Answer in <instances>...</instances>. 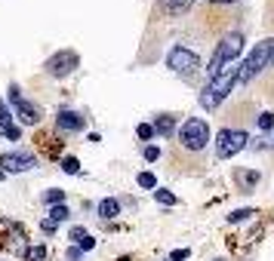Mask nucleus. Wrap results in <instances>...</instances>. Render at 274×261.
<instances>
[{
  "label": "nucleus",
  "mask_w": 274,
  "mask_h": 261,
  "mask_svg": "<svg viewBox=\"0 0 274 261\" xmlns=\"http://www.w3.org/2000/svg\"><path fill=\"white\" fill-rule=\"evenodd\" d=\"M238 80H241V65H238V62L225 65V68H222L216 77H210V83L204 86V92H200V108H207V111L219 108V105L228 98V92L238 86Z\"/></svg>",
  "instance_id": "1"
},
{
  "label": "nucleus",
  "mask_w": 274,
  "mask_h": 261,
  "mask_svg": "<svg viewBox=\"0 0 274 261\" xmlns=\"http://www.w3.org/2000/svg\"><path fill=\"white\" fill-rule=\"evenodd\" d=\"M241 52H244V34H241V31L225 34V37H222V43L216 46V52H213L210 65H207V74H210V77H216V74H219L225 65H231Z\"/></svg>",
  "instance_id": "2"
},
{
  "label": "nucleus",
  "mask_w": 274,
  "mask_h": 261,
  "mask_svg": "<svg viewBox=\"0 0 274 261\" xmlns=\"http://www.w3.org/2000/svg\"><path fill=\"white\" fill-rule=\"evenodd\" d=\"M274 62V40H262L253 46V52L247 55V62L241 65V80L238 83H250L256 74H262L268 65Z\"/></svg>",
  "instance_id": "3"
},
{
  "label": "nucleus",
  "mask_w": 274,
  "mask_h": 261,
  "mask_svg": "<svg viewBox=\"0 0 274 261\" xmlns=\"http://www.w3.org/2000/svg\"><path fill=\"white\" fill-rule=\"evenodd\" d=\"M247 145H250V138H247L244 129H222V132L216 135V157H219V160H228V157L241 154Z\"/></svg>",
  "instance_id": "4"
},
{
  "label": "nucleus",
  "mask_w": 274,
  "mask_h": 261,
  "mask_svg": "<svg viewBox=\"0 0 274 261\" xmlns=\"http://www.w3.org/2000/svg\"><path fill=\"white\" fill-rule=\"evenodd\" d=\"M179 138H182V145H185L188 151H200V148H207V142H210V126H207V120H200V117L185 120Z\"/></svg>",
  "instance_id": "5"
},
{
  "label": "nucleus",
  "mask_w": 274,
  "mask_h": 261,
  "mask_svg": "<svg viewBox=\"0 0 274 261\" xmlns=\"http://www.w3.org/2000/svg\"><path fill=\"white\" fill-rule=\"evenodd\" d=\"M167 65H170L176 74H191V71L200 68V58H197L191 49H185V46H173V49L167 52Z\"/></svg>",
  "instance_id": "6"
},
{
  "label": "nucleus",
  "mask_w": 274,
  "mask_h": 261,
  "mask_svg": "<svg viewBox=\"0 0 274 261\" xmlns=\"http://www.w3.org/2000/svg\"><path fill=\"white\" fill-rule=\"evenodd\" d=\"M77 65H80L77 52L62 49V52H56V55H49V58H46V74H49V77H68Z\"/></svg>",
  "instance_id": "7"
},
{
  "label": "nucleus",
  "mask_w": 274,
  "mask_h": 261,
  "mask_svg": "<svg viewBox=\"0 0 274 261\" xmlns=\"http://www.w3.org/2000/svg\"><path fill=\"white\" fill-rule=\"evenodd\" d=\"M9 102L15 105V114H19V120H22V123H28V126H34V123H40V108H34L31 102H25L15 83L9 86Z\"/></svg>",
  "instance_id": "8"
},
{
  "label": "nucleus",
  "mask_w": 274,
  "mask_h": 261,
  "mask_svg": "<svg viewBox=\"0 0 274 261\" xmlns=\"http://www.w3.org/2000/svg\"><path fill=\"white\" fill-rule=\"evenodd\" d=\"M37 166V157L34 154H22V151H12V154H0V169L3 172H28Z\"/></svg>",
  "instance_id": "9"
},
{
  "label": "nucleus",
  "mask_w": 274,
  "mask_h": 261,
  "mask_svg": "<svg viewBox=\"0 0 274 261\" xmlns=\"http://www.w3.org/2000/svg\"><path fill=\"white\" fill-rule=\"evenodd\" d=\"M56 126L65 129V132H80V129H83V117H80L77 111H62V114L56 117Z\"/></svg>",
  "instance_id": "10"
},
{
  "label": "nucleus",
  "mask_w": 274,
  "mask_h": 261,
  "mask_svg": "<svg viewBox=\"0 0 274 261\" xmlns=\"http://www.w3.org/2000/svg\"><path fill=\"white\" fill-rule=\"evenodd\" d=\"M191 3H194V0H160V9L170 12V15H182V12L191 9Z\"/></svg>",
  "instance_id": "11"
},
{
  "label": "nucleus",
  "mask_w": 274,
  "mask_h": 261,
  "mask_svg": "<svg viewBox=\"0 0 274 261\" xmlns=\"http://www.w3.org/2000/svg\"><path fill=\"white\" fill-rule=\"evenodd\" d=\"M99 215H102V218H108V222H111V218H117V215H120V203H117L114 197L102 200V203H99Z\"/></svg>",
  "instance_id": "12"
},
{
  "label": "nucleus",
  "mask_w": 274,
  "mask_h": 261,
  "mask_svg": "<svg viewBox=\"0 0 274 261\" xmlns=\"http://www.w3.org/2000/svg\"><path fill=\"white\" fill-rule=\"evenodd\" d=\"M173 129H176V120L173 117H167V114L157 117V123H154V132L157 135H173Z\"/></svg>",
  "instance_id": "13"
},
{
  "label": "nucleus",
  "mask_w": 274,
  "mask_h": 261,
  "mask_svg": "<svg viewBox=\"0 0 274 261\" xmlns=\"http://www.w3.org/2000/svg\"><path fill=\"white\" fill-rule=\"evenodd\" d=\"M136 182H139V188H145V191H154V188H157V178H154L151 172H139Z\"/></svg>",
  "instance_id": "14"
},
{
  "label": "nucleus",
  "mask_w": 274,
  "mask_h": 261,
  "mask_svg": "<svg viewBox=\"0 0 274 261\" xmlns=\"http://www.w3.org/2000/svg\"><path fill=\"white\" fill-rule=\"evenodd\" d=\"M154 197H157V203H163V206H176V194H170V191L154 188Z\"/></svg>",
  "instance_id": "15"
},
{
  "label": "nucleus",
  "mask_w": 274,
  "mask_h": 261,
  "mask_svg": "<svg viewBox=\"0 0 274 261\" xmlns=\"http://www.w3.org/2000/svg\"><path fill=\"white\" fill-rule=\"evenodd\" d=\"M136 135H139L142 142H151V138H154V126H151V123H139V129H136Z\"/></svg>",
  "instance_id": "16"
},
{
  "label": "nucleus",
  "mask_w": 274,
  "mask_h": 261,
  "mask_svg": "<svg viewBox=\"0 0 274 261\" xmlns=\"http://www.w3.org/2000/svg\"><path fill=\"white\" fill-rule=\"evenodd\" d=\"M62 169H65L68 175H77V172H80V163H77V157H65V160H62Z\"/></svg>",
  "instance_id": "17"
},
{
  "label": "nucleus",
  "mask_w": 274,
  "mask_h": 261,
  "mask_svg": "<svg viewBox=\"0 0 274 261\" xmlns=\"http://www.w3.org/2000/svg\"><path fill=\"white\" fill-rule=\"evenodd\" d=\"M46 203H52V206H62V203H65V191H59V188L46 191Z\"/></svg>",
  "instance_id": "18"
},
{
  "label": "nucleus",
  "mask_w": 274,
  "mask_h": 261,
  "mask_svg": "<svg viewBox=\"0 0 274 261\" xmlns=\"http://www.w3.org/2000/svg\"><path fill=\"white\" fill-rule=\"evenodd\" d=\"M256 123H259V129H274V114L271 111H262Z\"/></svg>",
  "instance_id": "19"
},
{
  "label": "nucleus",
  "mask_w": 274,
  "mask_h": 261,
  "mask_svg": "<svg viewBox=\"0 0 274 261\" xmlns=\"http://www.w3.org/2000/svg\"><path fill=\"white\" fill-rule=\"evenodd\" d=\"M49 215H52V222L59 225V222H65V218H68V209H65V206H52V209H49Z\"/></svg>",
  "instance_id": "20"
},
{
  "label": "nucleus",
  "mask_w": 274,
  "mask_h": 261,
  "mask_svg": "<svg viewBox=\"0 0 274 261\" xmlns=\"http://www.w3.org/2000/svg\"><path fill=\"white\" fill-rule=\"evenodd\" d=\"M43 258H46V249H43V246L28 249V261H43Z\"/></svg>",
  "instance_id": "21"
},
{
  "label": "nucleus",
  "mask_w": 274,
  "mask_h": 261,
  "mask_svg": "<svg viewBox=\"0 0 274 261\" xmlns=\"http://www.w3.org/2000/svg\"><path fill=\"white\" fill-rule=\"evenodd\" d=\"M250 215H253V209H238V212H231V215H228V222L234 225V222H244V218H250Z\"/></svg>",
  "instance_id": "22"
},
{
  "label": "nucleus",
  "mask_w": 274,
  "mask_h": 261,
  "mask_svg": "<svg viewBox=\"0 0 274 261\" xmlns=\"http://www.w3.org/2000/svg\"><path fill=\"white\" fill-rule=\"evenodd\" d=\"M0 132H3V135H6V138H12V142H15V138H19V135H22V132H19V126H12V123H9V126H3V129H0Z\"/></svg>",
  "instance_id": "23"
},
{
  "label": "nucleus",
  "mask_w": 274,
  "mask_h": 261,
  "mask_svg": "<svg viewBox=\"0 0 274 261\" xmlns=\"http://www.w3.org/2000/svg\"><path fill=\"white\" fill-rule=\"evenodd\" d=\"M93 246H96V240H93V237H89V234H86V237H83V240H80V246H77V249H80V252H89V249H93Z\"/></svg>",
  "instance_id": "24"
},
{
  "label": "nucleus",
  "mask_w": 274,
  "mask_h": 261,
  "mask_svg": "<svg viewBox=\"0 0 274 261\" xmlns=\"http://www.w3.org/2000/svg\"><path fill=\"white\" fill-rule=\"evenodd\" d=\"M3 126H9V108L0 102V129H3Z\"/></svg>",
  "instance_id": "25"
},
{
  "label": "nucleus",
  "mask_w": 274,
  "mask_h": 261,
  "mask_svg": "<svg viewBox=\"0 0 274 261\" xmlns=\"http://www.w3.org/2000/svg\"><path fill=\"white\" fill-rule=\"evenodd\" d=\"M188 255H191L188 249H176V252L170 255V261H185V258H188Z\"/></svg>",
  "instance_id": "26"
},
{
  "label": "nucleus",
  "mask_w": 274,
  "mask_h": 261,
  "mask_svg": "<svg viewBox=\"0 0 274 261\" xmlns=\"http://www.w3.org/2000/svg\"><path fill=\"white\" fill-rule=\"evenodd\" d=\"M157 157H160V151H157L154 145H148V148H145V160H157Z\"/></svg>",
  "instance_id": "27"
},
{
  "label": "nucleus",
  "mask_w": 274,
  "mask_h": 261,
  "mask_svg": "<svg viewBox=\"0 0 274 261\" xmlns=\"http://www.w3.org/2000/svg\"><path fill=\"white\" fill-rule=\"evenodd\" d=\"M83 237H86V231H83L80 225H77V228H71V240H77V243H80Z\"/></svg>",
  "instance_id": "28"
},
{
  "label": "nucleus",
  "mask_w": 274,
  "mask_h": 261,
  "mask_svg": "<svg viewBox=\"0 0 274 261\" xmlns=\"http://www.w3.org/2000/svg\"><path fill=\"white\" fill-rule=\"evenodd\" d=\"M40 228H43V231H46V234H52V231H56V222H52V218H46V222H43V225H40Z\"/></svg>",
  "instance_id": "29"
},
{
  "label": "nucleus",
  "mask_w": 274,
  "mask_h": 261,
  "mask_svg": "<svg viewBox=\"0 0 274 261\" xmlns=\"http://www.w3.org/2000/svg\"><path fill=\"white\" fill-rule=\"evenodd\" d=\"M80 255H83V252H80L77 246H71V249H68V258H71V261H77V258H80Z\"/></svg>",
  "instance_id": "30"
},
{
  "label": "nucleus",
  "mask_w": 274,
  "mask_h": 261,
  "mask_svg": "<svg viewBox=\"0 0 274 261\" xmlns=\"http://www.w3.org/2000/svg\"><path fill=\"white\" fill-rule=\"evenodd\" d=\"M0 182H3V169H0Z\"/></svg>",
  "instance_id": "31"
},
{
  "label": "nucleus",
  "mask_w": 274,
  "mask_h": 261,
  "mask_svg": "<svg viewBox=\"0 0 274 261\" xmlns=\"http://www.w3.org/2000/svg\"><path fill=\"white\" fill-rule=\"evenodd\" d=\"M219 3H231V0H219Z\"/></svg>",
  "instance_id": "32"
},
{
  "label": "nucleus",
  "mask_w": 274,
  "mask_h": 261,
  "mask_svg": "<svg viewBox=\"0 0 274 261\" xmlns=\"http://www.w3.org/2000/svg\"><path fill=\"white\" fill-rule=\"evenodd\" d=\"M216 261H222V258H216Z\"/></svg>",
  "instance_id": "33"
}]
</instances>
